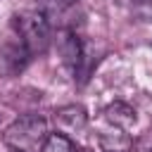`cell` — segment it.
<instances>
[{
	"instance_id": "1",
	"label": "cell",
	"mask_w": 152,
	"mask_h": 152,
	"mask_svg": "<svg viewBox=\"0 0 152 152\" xmlns=\"http://www.w3.org/2000/svg\"><path fill=\"white\" fill-rule=\"evenodd\" d=\"M45 138H48V121L38 114H24L14 119L2 135V140L12 150H21V152H38Z\"/></svg>"
},
{
	"instance_id": "2",
	"label": "cell",
	"mask_w": 152,
	"mask_h": 152,
	"mask_svg": "<svg viewBox=\"0 0 152 152\" xmlns=\"http://www.w3.org/2000/svg\"><path fill=\"white\" fill-rule=\"evenodd\" d=\"M50 19L40 10H28L12 19V31L24 40L31 57L43 55L50 48Z\"/></svg>"
},
{
	"instance_id": "3",
	"label": "cell",
	"mask_w": 152,
	"mask_h": 152,
	"mask_svg": "<svg viewBox=\"0 0 152 152\" xmlns=\"http://www.w3.org/2000/svg\"><path fill=\"white\" fill-rule=\"evenodd\" d=\"M55 126L64 135H78L88 126V114L81 104H64L55 112Z\"/></svg>"
},
{
	"instance_id": "4",
	"label": "cell",
	"mask_w": 152,
	"mask_h": 152,
	"mask_svg": "<svg viewBox=\"0 0 152 152\" xmlns=\"http://www.w3.org/2000/svg\"><path fill=\"white\" fill-rule=\"evenodd\" d=\"M59 52H62L64 64H66L74 74H78L81 66H83V62H86V52H88V50H86V45L81 43V38L76 36V31L66 28V31L59 33Z\"/></svg>"
},
{
	"instance_id": "5",
	"label": "cell",
	"mask_w": 152,
	"mask_h": 152,
	"mask_svg": "<svg viewBox=\"0 0 152 152\" xmlns=\"http://www.w3.org/2000/svg\"><path fill=\"white\" fill-rule=\"evenodd\" d=\"M104 121H107V124H112V126H116V128L128 131L131 126H135L138 114H135V109H133L128 102L116 100V102H112V104H107V107H104Z\"/></svg>"
},
{
	"instance_id": "6",
	"label": "cell",
	"mask_w": 152,
	"mask_h": 152,
	"mask_svg": "<svg viewBox=\"0 0 152 152\" xmlns=\"http://www.w3.org/2000/svg\"><path fill=\"white\" fill-rule=\"evenodd\" d=\"M97 140H100V145L104 147V152H126V150L133 145L131 138L124 133V128H116V126H112V124H109L107 131H100Z\"/></svg>"
},
{
	"instance_id": "7",
	"label": "cell",
	"mask_w": 152,
	"mask_h": 152,
	"mask_svg": "<svg viewBox=\"0 0 152 152\" xmlns=\"http://www.w3.org/2000/svg\"><path fill=\"white\" fill-rule=\"evenodd\" d=\"M40 152H76V147H74V142H71L69 135H64V133L57 131V133H48Z\"/></svg>"
},
{
	"instance_id": "8",
	"label": "cell",
	"mask_w": 152,
	"mask_h": 152,
	"mask_svg": "<svg viewBox=\"0 0 152 152\" xmlns=\"http://www.w3.org/2000/svg\"><path fill=\"white\" fill-rule=\"evenodd\" d=\"M76 152H93V150H88V147H81V150H76Z\"/></svg>"
},
{
	"instance_id": "9",
	"label": "cell",
	"mask_w": 152,
	"mask_h": 152,
	"mask_svg": "<svg viewBox=\"0 0 152 152\" xmlns=\"http://www.w3.org/2000/svg\"><path fill=\"white\" fill-rule=\"evenodd\" d=\"M12 152H21V150H12Z\"/></svg>"
}]
</instances>
